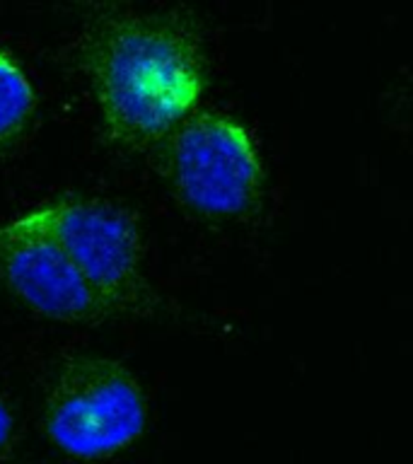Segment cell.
I'll list each match as a JSON object with an SVG mask.
<instances>
[{
  "mask_svg": "<svg viewBox=\"0 0 413 464\" xmlns=\"http://www.w3.org/2000/svg\"><path fill=\"white\" fill-rule=\"evenodd\" d=\"M101 129L111 143L140 150L172 136L203 92L194 36L152 14H114L94 22L80 46Z\"/></svg>",
  "mask_w": 413,
  "mask_h": 464,
  "instance_id": "obj_1",
  "label": "cell"
},
{
  "mask_svg": "<svg viewBox=\"0 0 413 464\" xmlns=\"http://www.w3.org/2000/svg\"><path fill=\"white\" fill-rule=\"evenodd\" d=\"M148 428V399L133 372L104 355H75L43 401V430L61 452L97 462L129 450Z\"/></svg>",
  "mask_w": 413,
  "mask_h": 464,
  "instance_id": "obj_2",
  "label": "cell"
},
{
  "mask_svg": "<svg viewBox=\"0 0 413 464\" xmlns=\"http://www.w3.org/2000/svg\"><path fill=\"white\" fill-rule=\"evenodd\" d=\"M20 220L63 249L111 314L140 303L145 249L130 210L100 196H61L22 213Z\"/></svg>",
  "mask_w": 413,
  "mask_h": 464,
  "instance_id": "obj_3",
  "label": "cell"
},
{
  "mask_svg": "<svg viewBox=\"0 0 413 464\" xmlns=\"http://www.w3.org/2000/svg\"><path fill=\"white\" fill-rule=\"evenodd\" d=\"M169 179L198 216L230 220L256 206L264 181L259 148L246 126L220 111H196L169 136Z\"/></svg>",
  "mask_w": 413,
  "mask_h": 464,
  "instance_id": "obj_4",
  "label": "cell"
},
{
  "mask_svg": "<svg viewBox=\"0 0 413 464\" xmlns=\"http://www.w3.org/2000/svg\"><path fill=\"white\" fill-rule=\"evenodd\" d=\"M0 281L29 310L63 324H100L111 314L65 252L32 225L0 223Z\"/></svg>",
  "mask_w": 413,
  "mask_h": 464,
  "instance_id": "obj_5",
  "label": "cell"
},
{
  "mask_svg": "<svg viewBox=\"0 0 413 464\" xmlns=\"http://www.w3.org/2000/svg\"><path fill=\"white\" fill-rule=\"evenodd\" d=\"M36 90L10 51L0 49V160L27 143L36 121Z\"/></svg>",
  "mask_w": 413,
  "mask_h": 464,
  "instance_id": "obj_6",
  "label": "cell"
},
{
  "mask_svg": "<svg viewBox=\"0 0 413 464\" xmlns=\"http://www.w3.org/2000/svg\"><path fill=\"white\" fill-rule=\"evenodd\" d=\"M14 433V419H13V409L5 401V397L0 394V457L5 455V450L10 448Z\"/></svg>",
  "mask_w": 413,
  "mask_h": 464,
  "instance_id": "obj_7",
  "label": "cell"
}]
</instances>
